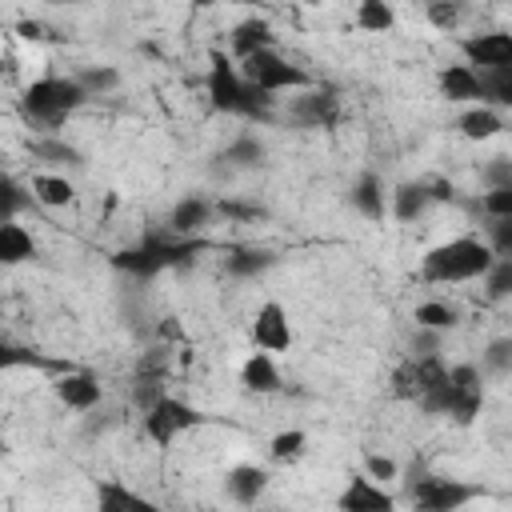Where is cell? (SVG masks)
<instances>
[{
  "label": "cell",
  "instance_id": "obj_31",
  "mask_svg": "<svg viewBox=\"0 0 512 512\" xmlns=\"http://www.w3.org/2000/svg\"><path fill=\"white\" fill-rule=\"evenodd\" d=\"M484 84V104L488 108H512V68H496V72H480Z\"/></svg>",
  "mask_w": 512,
  "mask_h": 512
},
{
  "label": "cell",
  "instance_id": "obj_2",
  "mask_svg": "<svg viewBox=\"0 0 512 512\" xmlns=\"http://www.w3.org/2000/svg\"><path fill=\"white\" fill-rule=\"evenodd\" d=\"M496 264V252L480 236H456L424 252L420 276L428 284H464V280H484L488 268Z\"/></svg>",
  "mask_w": 512,
  "mask_h": 512
},
{
  "label": "cell",
  "instance_id": "obj_33",
  "mask_svg": "<svg viewBox=\"0 0 512 512\" xmlns=\"http://www.w3.org/2000/svg\"><path fill=\"white\" fill-rule=\"evenodd\" d=\"M216 216H224V220H240V224H248V220H264L268 212H264V204H256V200H240V196H224V200H216Z\"/></svg>",
  "mask_w": 512,
  "mask_h": 512
},
{
  "label": "cell",
  "instance_id": "obj_13",
  "mask_svg": "<svg viewBox=\"0 0 512 512\" xmlns=\"http://www.w3.org/2000/svg\"><path fill=\"white\" fill-rule=\"evenodd\" d=\"M56 400L72 412H92L104 400V388L92 372H60L56 376Z\"/></svg>",
  "mask_w": 512,
  "mask_h": 512
},
{
  "label": "cell",
  "instance_id": "obj_7",
  "mask_svg": "<svg viewBox=\"0 0 512 512\" xmlns=\"http://www.w3.org/2000/svg\"><path fill=\"white\" fill-rule=\"evenodd\" d=\"M200 424V412L192 408V404H184L180 396H160L148 412H144V436L152 440V444H172L180 432H188V428H196Z\"/></svg>",
  "mask_w": 512,
  "mask_h": 512
},
{
  "label": "cell",
  "instance_id": "obj_6",
  "mask_svg": "<svg viewBox=\"0 0 512 512\" xmlns=\"http://www.w3.org/2000/svg\"><path fill=\"white\" fill-rule=\"evenodd\" d=\"M240 72H244V80H252V84H256V88H264L268 96H276V92H304V88H312V76H308L300 64H292L288 56H280L276 48H268V52H256V56L240 60Z\"/></svg>",
  "mask_w": 512,
  "mask_h": 512
},
{
  "label": "cell",
  "instance_id": "obj_21",
  "mask_svg": "<svg viewBox=\"0 0 512 512\" xmlns=\"http://www.w3.org/2000/svg\"><path fill=\"white\" fill-rule=\"evenodd\" d=\"M272 264H276V252H272V248H236V252H228L224 272H228L232 280H256V276H264Z\"/></svg>",
  "mask_w": 512,
  "mask_h": 512
},
{
  "label": "cell",
  "instance_id": "obj_8",
  "mask_svg": "<svg viewBox=\"0 0 512 512\" xmlns=\"http://www.w3.org/2000/svg\"><path fill=\"white\" fill-rule=\"evenodd\" d=\"M252 348L256 352H288L292 348V324H288V312L280 300H264L252 316Z\"/></svg>",
  "mask_w": 512,
  "mask_h": 512
},
{
  "label": "cell",
  "instance_id": "obj_18",
  "mask_svg": "<svg viewBox=\"0 0 512 512\" xmlns=\"http://www.w3.org/2000/svg\"><path fill=\"white\" fill-rule=\"evenodd\" d=\"M240 384H244L248 392H256V396H272V392H280L284 376H280L272 352H252V356L244 360V368H240Z\"/></svg>",
  "mask_w": 512,
  "mask_h": 512
},
{
  "label": "cell",
  "instance_id": "obj_23",
  "mask_svg": "<svg viewBox=\"0 0 512 512\" xmlns=\"http://www.w3.org/2000/svg\"><path fill=\"white\" fill-rule=\"evenodd\" d=\"M456 128H460L464 140H492V136H500L504 120H500L496 108H488V104H472V108L456 120Z\"/></svg>",
  "mask_w": 512,
  "mask_h": 512
},
{
  "label": "cell",
  "instance_id": "obj_12",
  "mask_svg": "<svg viewBox=\"0 0 512 512\" xmlns=\"http://www.w3.org/2000/svg\"><path fill=\"white\" fill-rule=\"evenodd\" d=\"M92 512H160V504H152L144 492L128 488L124 480H96Z\"/></svg>",
  "mask_w": 512,
  "mask_h": 512
},
{
  "label": "cell",
  "instance_id": "obj_35",
  "mask_svg": "<svg viewBox=\"0 0 512 512\" xmlns=\"http://www.w3.org/2000/svg\"><path fill=\"white\" fill-rule=\"evenodd\" d=\"M440 336H444V332L416 328L412 340H408V360H432V356H440Z\"/></svg>",
  "mask_w": 512,
  "mask_h": 512
},
{
  "label": "cell",
  "instance_id": "obj_42",
  "mask_svg": "<svg viewBox=\"0 0 512 512\" xmlns=\"http://www.w3.org/2000/svg\"><path fill=\"white\" fill-rule=\"evenodd\" d=\"M424 188H428L432 204H444V200H452V196H456V188H452L448 180H424Z\"/></svg>",
  "mask_w": 512,
  "mask_h": 512
},
{
  "label": "cell",
  "instance_id": "obj_16",
  "mask_svg": "<svg viewBox=\"0 0 512 512\" xmlns=\"http://www.w3.org/2000/svg\"><path fill=\"white\" fill-rule=\"evenodd\" d=\"M288 116H292L296 124H304V128H328V124H336V116H340V100H336L332 92H308V96H296V100H292Z\"/></svg>",
  "mask_w": 512,
  "mask_h": 512
},
{
  "label": "cell",
  "instance_id": "obj_29",
  "mask_svg": "<svg viewBox=\"0 0 512 512\" xmlns=\"http://www.w3.org/2000/svg\"><path fill=\"white\" fill-rule=\"evenodd\" d=\"M32 156H36L40 164H52V168H80V164H84V160H80V152H76L72 144L56 140V136L36 140V144H32Z\"/></svg>",
  "mask_w": 512,
  "mask_h": 512
},
{
  "label": "cell",
  "instance_id": "obj_20",
  "mask_svg": "<svg viewBox=\"0 0 512 512\" xmlns=\"http://www.w3.org/2000/svg\"><path fill=\"white\" fill-rule=\"evenodd\" d=\"M388 208H392V216L400 224H412V220H420L432 208V196H428L424 180H404V184L392 188V204Z\"/></svg>",
  "mask_w": 512,
  "mask_h": 512
},
{
  "label": "cell",
  "instance_id": "obj_10",
  "mask_svg": "<svg viewBox=\"0 0 512 512\" xmlns=\"http://www.w3.org/2000/svg\"><path fill=\"white\" fill-rule=\"evenodd\" d=\"M336 512H396V496L364 472H352L336 496Z\"/></svg>",
  "mask_w": 512,
  "mask_h": 512
},
{
  "label": "cell",
  "instance_id": "obj_39",
  "mask_svg": "<svg viewBox=\"0 0 512 512\" xmlns=\"http://www.w3.org/2000/svg\"><path fill=\"white\" fill-rule=\"evenodd\" d=\"M364 476L376 480V484H388V480L400 476V464H396L392 456H384V452H368V456H364Z\"/></svg>",
  "mask_w": 512,
  "mask_h": 512
},
{
  "label": "cell",
  "instance_id": "obj_24",
  "mask_svg": "<svg viewBox=\"0 0 512 512\" xmlns=\"http://www.w3.org/2000/svg\"><path fill=\"white\" fill-rule=\"evenodd\" d=\"M32 196H36V204H44V208H64V204H72L76 188H72V180H68L64 172H40V176L32 180Z\"/></svg>",
  "mask_w": 512,
  "mask_h": 512
},
{
  "label": "cell",
  "instance_id": "obj_40",
  "mask_svg": "<svg viewBox=\"0 0 512 512\" xmlns=\"http://www.w3.org/2000/svg\"><path fill=\"white\" fill-rule=\"evenodd\" d=\"M480 180H484V192H488V188H512V160H508V156H492V160L484 164Z\"/></svg>",
  "mask_w": 512,
  "mask_h": 512
},
{
  "label": "cell",
  "instance_id": "obj_43",
  "mask_svg": "<svg viewBox=\"0 0 512 512\" xmlns=\"http://www.w3.org/2000/svg\"><path fill=\"white\" fill-rule=\"evenodd\" d=\"M264 512H276V508H264Z\"/></svg>",
  "mask_w": 512,
  "mask_h": 512
},
{
  "label": "cell",
  "instance_id": "obj_30",
  "mask_svg": "<svg viewBox=\"0 0 512 512\" xmlns=\"http://www.w3.org/2000/svg\"><path fill=\"white\" fill-rule=\"evenodd\" d=\"M32 200H36V196H32V188H24L16 176H4V180H0V224L16 220Z\"/></svg>",
  "mask_w": 512,
  "mask_h": 512
},
{
  "label": "cell",
  "instance_id": "obj_27",
  "mask_svg": "<svg viewBox=\"0 0 512 512\" xmlns=\"http://www.w3.org/2000/svg\"><path fill=\"white\" fill-rule=\"evenodd\" d=\"M412 320H416V328L448 332V328H456V324H460V312H456L452 304H444V300H424V304H416Z\"/></svg>",
  "mask_w": 512,
  "mask_h": 512
},
{
  "label": "cell",
  "instance_id": "obj_17",
  "mask_svg": "<svg viewBox=\"0 0 512 512\" xmlns=\"http://www.w3.org/2000/svg\"><path fill=\"white\" fill-rule=\"evenodd\" d=\"M268 48H276V32H272V24H268L264 16H244V20L232 28V52H236L240 60H248V56H256V52H268Z\"/></svg>",
  "mask_w": 512,
  "mask_h": 512
},
{
  "label": "cell",
  "instance_id": "obj_3",
  "mask_svg": "<svg viewBox=\"0 0 512 512\" xmlns=\"http://www.w3.org/2000/svg\"><path fill=\"white\" fill-rule=\"evenodd\" d=\"M196 252H200V240H180V236H172V232L164 228V232H148V236H144L140 244H132V248H120V252L112 256V268H116V272H128V276H136V280H152V276L164 272V268L188 264Z\"/></svg>",
  "mask_w": 512,
  "mask_h": 512
},
{
  "label": "cell",
  "instance_id": "obj_15",
  "mask_svg": "<svg viewBox=\"0 0 512 512\" xmlns=\"http://www.w3.org/2000/svg\"><path fill=\"white\" fill-rule=\"evenodd\" d=\"M224 492H228L232 504L252 508L268 492V468H260V464H236V468H228L224 472Z\"/></svg>",
  "mask_w": 512,
  "mask_h": 512
},
{
  "label": "cell",
  "instance_id": "obj_4",
  "mask_svg": "<svg viewBox=\"0 0 512 512\" xmlns=\"http://www.w3.org/2000/svg\"><path fill=\"white\" fill-rule=\"evenodd\" d=\"M88 100V92L76 84V76H40L24 88L20 96V108L28 120L44 124V128H56L64 124L80 104Z\"/></svg>",
  "mask_w": 512,
  "mask_h": 512
},
{
  "label": "cell",
  "instance_id": "obj_36",
  "mask_svg": "<svg viewBox=\"0 0 512 512\" xmlns=\"http://www.w3.org/2000/svg\"><path fill=\"white\" fill-rule=\"evenodd\" d=\"M480 212L488 220H508L512 216V188H488L480 196Z\"/></svg>",
  "mask_w": 512,
  "mask_h": 512
},
{
  "label": "cell",
  "instance_id": "obj_25",
  "mask_svg": "<svg viewBox=\"0 0 512 512\" xmlns=\"http://www.w3.org/2000/svg\"><path fill=\"white\" fill-rule=\"evenodd\" d=\"M220 160H224V172H232V168H260L264 164V140L252 136V132H244V136H236L224 148Z\"/></svg>",
  "mask_w": 512,
  "mask_h": 512
},
{
  "label": "cell",
  "instance_id": "obj_28",
  "mask_svg": "<svg viewBox=\"0 0 512 512\" xmlns=\"http://www.w3.org/2000/svg\"><path fill=\"white\" fill-rule=\"evenodd\" d=\"M76 84L88 92V100H92V96H108V92L120 88V72H116L112 64H88V68L76 72Z\"/></svg>",
  "mask_w": 512,
  "mask_h": 512
},
{
  "label": "cell",
  "instance_id": "obj_34",
  "mask_svg": "<svg viewBox=\"0 0 512 512\" xmlns=\"http://www.w3.org/2000/svg\"><path fill=\"white\" fill-rule=\"evenodd\" d=\"M512 368V340H492L484 352H480V372L488 376H500Z\"/></svg>",
  "mask_w": 512,
  "mask_h": 512
},
{
  "label": "cell",
  "instance_id": "obj_11",
  "mask_svg": "<svg viewBox=\"0 0 512 512\" xmlns=\"http://www.w3.org/2000/svg\"><path fill=\"white\" fill-rule=\"evenodd\" d=\"M212 216H216V200H208L204 192H188V196H180V200L172 204V212H168V232L180 236V240H196V236L212 224Z\"/></svg>",
  "mask_w": 512,
  "mask_h": 512
},
{
  "label": "cell",
  "instance_id": "obj_1",
  "mask_svg": "<svg viewBox=\"0 0 512 512\" xmlns=\"http://www.w3.org/2000/svg\"><path fill=\"white\" fill-rule=\"evenodd\" d=\"M204 88H208L212 108L224 112V116H244V120H256V124L276 120V96H268L264 88L244 80L240 64H232L220 52H212V68L204 76Z\"/></svg>",
  "mask_w": 512,
  "mask_h": 512
},
{
  "label": "cell",
  "instance_id": "obj_14",
  "mask_svg": "<svg viewBox=\"0 0 512 512\" xmlns=\"http://www.w3.org/2000/svg\"><path fill=\"white\" fill-rule=\"evenodd\" d=\"M436 84H440V96L452 100V104H484L480 72L468 68V64H448V68H440Z\"/></svg>",
  "mask_w": 512,
  "mask_h": 512
},
{
  "label": "cell",
  "instance_id": "obj_22",
  "mask_svg": "<svg viewBox=\"0 0 512 512\" xmlns=\"http://www.w3.org/2000/svg\"><path fill=\"white\" fill-rule=\"evenodd\" d=\"M32 256H36L32 232H28L24 224H16V220L0 224V264L16 268V264H24V260H32Z\"/></svg>",
  "mask_w": 512,
  "mask_h": 512
},
{
  "label": "cell",
  "instance_id": "obj_37",
  "mask_svg": "<svg viewBox=\"0 0 512 512\" xmlns=\"http://www.w3.org/2000/svg\"><path fill=\"white\" fill-rule=\"evenodd\" d=\"M484 288H488L492 300L512 296V260H496V264L488 268V276H484Z\"/></svg>",
  "mask_w": 512,
  "mask_h": 512
},
{
  "label": "cell",
  "instance_id": "obj_38",
  "mask_svg": "<svg viewBox=\"0 0 512 512\" xmlns=\"http://www.w3.org/2000/svg\"><path fill=\"white\" fill-rule=\"evenodd\" d=\"M488 248L496 252V260H512V216L508 220H488Z\"/></svg>",
  "mask_w": 512,
  "mask_h": 512
},
{
  "label": "cell",
  "instance_id": "obj_26",
  "mask_svg": "<svg viewBox=\"0 0 512 512\" xmlns=\"http://www.w3.org/2000/svg\"><path fill=\"white\" fill-rule=\"evenodd\" d=\"M352 20H356L360 32H392L396 12H392V4H384V0H360L356 12H352Z\"/></svg>",
  "mask_w": 512,
  "mask_h": 512
},
{
  "label": "cell",
  "instance_id": "obj_9",
  "mask_svg": "<svg viewBox=\"0 0 512 512\" xmlns=\"http://www.w3.org/2000/svg\"><path fill=\"white\" fill-rule=\"evenodd\" d=\"M464 64L476 72H496V68H512V32H476L460 40Z\"/></svg>",
  "mask_w": 512,
  "mask_h": 512
},
{
  "label": "cell",
  "instance_id": "obj_19",
  "mask_svg": "<svg viewBox=\"0 0 512 512\" xmlns=\"http://www.w3.org/2000/svg\"><path fill=\"white\" fill-rule=\"evenodd\" d=\"M348 200H352V208L364 216V220H384V184H380V176L372 172V168H364L356 180H352V188H348Z\"/></svg>",
  "mask_w": 512,
  "mask_h": 512
},
{
  "label": "cell",
  "instance_id": "obj_32",
  "mask_svg": "<svg viewBox=\"0 0 512 512\" xmlns=\"http://www.w3.org/2000/svg\"><path fill=\"white\" fill-rule=\"evenodd\" d=\"M304 448H308V436L300 432V428H284V432H276L272 440H268V456L272 460H300L304 456Z\"/></svg>",
  "mask_w": 512,
  "mask_h": 512
},
{
  "label": "cell",
  "instance_id": "obj_41",
  "mask_svg": "<svg viewBox=\"0 0 512 512\" xmlns=\"http://www.w3.org/2000/svg\"><path fill=\"white\" fill-rule=\"evenodd\" d=\"M424 12H428V20H432L436 28H444V32H452L456 20H460V4H444V0H432Z\"/></svg>",
  "mask_w": 512,
  "mask_h": 512
},
{
  "label": "cell",
  "instance_id": "obj_5",
  "mask_svg": "<svg viewBox=\"0 0 512 512\" xmlns=\"http://www.w3.org/2000/svg\"><path fill=\"white\" fill-rule=\"evenodd\" d=\"M476 496H480L476 484L452 480V476H416L412 472V480L404 484V500L412 512H460Z\"/></svg>",
  "mask_w": 512,
  "mask_h": 512
}]
</instances>
